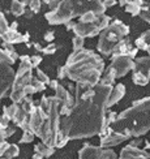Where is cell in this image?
<instances>
[{
    "label": "cell",
    "mask_w": 150,
    "mask_h": 159,
    "mask_svg": "<svg viewBox=\"0 0 150 159\" xmlns=\"http://www.w3.org/2000/svg\"><path fill=\"white\" fill-rule=\"evenodd\" d=\"M111 90V86L102 84L90 86L77 82L76 102L69 115L60 119V134L68 140L99 134Z\"/></svg>",
    "instance_id": "obj_1"
},
{
    "label": "cell",
    "mask_w": 150,
    "mask_h": 159,
    "mask_svg": "<svg viewBox=\"0 0 150 159\" xmlns=\"http://www.w3.org/2000/svg\"><path fill=\"white\" fill-rule=\"evenodd\" d=\"M103 60L95 55L93 51L89 50H75L70 54L65 69L67 77L72 81L88 84L90 86H95L101 81V73L103 72Z\"/></svg>",
    "instance_id": "obj_2"
},
{
    "label": "cell",
    "mask_w": 150,
    "mask_h": 159,
    "mask_svg": "<svg viewBox=\"0 0 150 159\" xmlns=\"http://www.w3.org/2000/svg\"><path fill=\"white\" fill-rule=\"evenodd\" d=\"M114 132L125 136H141L150 129V98L133 102L130 108L117 115L110 125Z\"/></svg>",
    "instance_id": "obj_3"
},
{
    "label": "cell",
    "mask_w": 150,
    "mask_h": 159,
    "mask_svg": "<svg viewBox=\"0 0 150 159\" xmlns=\"http://www.w3.org/2000/svg\"><path fill=\"white\" fill-rule=\"evenodd\" d=\"M94 11L98 16L103 15L106 8L99 2H82V0H63L55 11H51L46 15L47 21L52 25L67 24L76 16H82L85 12Z\"/></svg>",
    "instance_id": "obj_4"
},
{
    "label": "cell",
    "mask_w": 150,
    "mask_h": 159,
    "mask_svg": "<svg viewBox=\"0 0 150 159\" xmlns=\"http://www.w3.org/2000/svg\"><path fill=\"white\" fill-rule=\"evenodd\" d=\"M129 33V28L124 25L121 21H115L112 25H110L107 29H104L101 34L99 42H98V51L102 52L103 55H111L114 51L115 44L121 41L123 37H125Z\"/></svg>",
    "instance_id": "obj_5"
},
{
    "label": "cell",
    "mask_w": 150,
    "mask_h": 159,
    "mask_svg": "<svg viewBox=\"0 0 150 159\" xmlns=\"http://www.w3.org/2000/svg\"><path fill=\"white\" fill-rule=\"evenodd\" d=\"M16 80V73L12 69L11 64L0 60V101L7 94Z\"/></svg>",
    "instance_id": "obj_6"
},
{
    "label": "cell",
    "mask_w": 150,
    "mask_h": 159,
    "mask_svg": "<svg viewBox=\"0 0 150 159\" xmlns=\"http://www.w3.org/2000/svg\"><path fill=\"white\" fill-rule=\"evenodd\" d=\"M110 68L115 72L116 77H123L125 76L130 69H134V63L132 61L128 55H119V56H112V64Z\"/></svg>",
    "instance_id": "obj_7"
},
{
    "label": "cell",
    "mask_w": 150,
    "mask_h": 159,
    "mask_svg": "<svg viewBox=\"0 0 150 159\" xmlns=\"http://www.w3.org/2000/svg\"><path fill=\"white\" fill-rule=\"evenodd\" d=\"M73 31L76 33V35L78 37H95L99 33V28L97 24H86V22H78L76 24Z\"/></svg>",
    "instance_id": "obj_8"
},
{
    "label": "cell",
    "mask_w": 150,
    "mask_h": 159,
    "mask_svg": "<svg viewBox=\"0 0 150 159\" xmlns=\"http://www.w3.org/2000/svg\"><path fill=\"white\" fill-rule=\"evenodd\" d=\"M128 136L123 134V133H117V132H111L107 136H104L101 138V148H108V146H115L119 145L120 142L128 140Z\"/></svg>",
    "instance_id": "obj_9"
},
{
    "label": "cell",
    "mask_w": 150,
    "mask_h": 159,
    "mask_svg": "<svg viewBox=\"0 0 150 159\" xmlns=\"http://www.w3.org/2000/svg\"><path fill=\"white\" fill-rule=\"evenodd\" d=\"M119 159H149V154L145 150H140L133 146H127L121 150Z\"/></svg>",
    "instance_id": "obj_10"
},
{
    "label": "cell",
    "mask_w": 150,
    "mask_h": 159,
    "mask_svg": "<svg viewBox=\"0 0 150 159\" xmlns=\"http://www.w3.org/2000/svg\"><path fill=\"white\" fill-rule=\"evenodd\" d=\"M101 154H102V148L91 146V145L86 143L80 150L78 159H101Z\"/></svg>",
    "instance_id": "obj_11"
},
{
    "label": "cell",
    "mask_w": 150,
    "mask_h": 159,
    "mask_svg": "<svg viewBox=\"0 0 150 159\" xmlns=\"http://www.w3.org/2000/svg\"><path fill=\"white\" fill-rule=\"evenodd\" d=\"M133 72H137L140 75H143L145 77L150 78V57H140L134 63Z\"/></svg>",
    "instance_id": "obj_12"
},
{
    "label": "cell",
    "mask_w": 150,
    "mask_h": 159,
    "mask_svg": "<svg viewBox=\"0 0 150 159\" xmlns=\"http://www.w3.org/2000/svg\"><path fill=\"white\" fill-rule=\"evenodd\" d=\"M124 94H125V86H124L123 84L116 85L115 88L111 90L110 98L107 101V107H111V106H114L117 101H120V99L124 97Z\"/></svg>",
    "instance_id": "obj_13"
},
{
    "label": "cell",
    "mask_w": 150,
    "mask_h": 159,
    "mask_svg": "<svg viewBox=\"0 0 150 159\" xmlns=\"http://www.w3.org/2000/svg\"><path fill=\"white\" fill-rule=\"evenodd\" d=\"M2 38H3L4 42L11 43V44H16V43H22V42H25L24 34H20L17 30H13V29H11V28H9V30L7 31Z\"/></svg>",
    "instance_id": "obj_14"
},
{
    "label": "cell",
    "mask_w": 150,
    "mask_h": 159,
    "mask_svg": "<svg viewBox=\"0 0 150 159\" xmlns=\"http://www.w3.org/2000/svg\"><path fill=\"white\" fill-rule=\"evenodd\" d=\"M55 148H51L48 146V145H46L44 142H39L35 145V148H34V153H38V154H41L43 158H48L51 157L52 154H54V150Z\"/></svg>",
    "instance_id": "obj_15"
},
{
    "label": "cell",
    "mask_w": 150,
    "mask_h": 159,
    "mask_svg": "<svg viewBox=\"0 0 150 159\" xmlns=\"http://www.w3.org/2000/svg\"><path fill=\"white\" fill-rule=\"evenodd\" d=\"M116 78V75H115V72L111 69V68H108L106 72H104V76L101 78V81H99V84H102V85H106V86H111L112 85V82H114V80Z\"/></svg>",
    "instance_id": "obj_16"
},
{
    "label": "cell",
    "mask_w": 150,
    "mask_h": 159,
    "mask_svg": "<svg viewBox=\"0 0 150 159\" xmlns=\"http://www.w3.org/2000/svg\"><path fill=\"white\" fill-rule=\"evenodd\" d=\"M98 20V15L94 11H88L80 17V22H86V24H95Z\"/></svg>",
    "instance_id": "obj_17"
},
{
    "label": "cell",
    "mask_w": 150,
    "mask_h": 159,
    "mask_svg": "<svg viewBox=\"0 0 150 159\" xmlns=\"http://www.w3.org/2000/svg\"><path fill=\"white\" fill-rule=\"evenodd\" d=\"M11 11L15 16H22L25 13V5L21 3V0H12Z\"/></svg>",
    "instance_id": "obj_18"
},
{
    "label": "cell",
    "mask_w": 150,
    "mask_h": 159,
    "mask_svg": "<svg viewBox=\"0 0 150 159\" xmlns=\"http://www.w3.org/2000/svg\"><path fill=\"white\" fill-rule=\"evenodd\" d=\"M18 154H20V149H18L17 145L9 143L8 148H7V150H5V153H4V158L5 159H15Z\"/></svg>",
    "instance_id": "obj_19"
},
{
    "label": "cell",
    "mask_w": 150,
    "mask_h": 159,
    "mask_svg": "<svg viewBox=\"0 0 150 159\" xmlns=\"http://www.w3.org/2000/svg\"><path fill=\"white\" fill-rule=\"evenodd\" d=\"M22 110H24L28 115H31L33 112H34V111L37 110L35 104H34V102H33V99H31V98L26 97V98L24 99V101H22Z\"/></svg>",
    "instance_id": "obj_20"
},
{
    "label": "cell",
    "mask_w": 150,
    "mask_h": 159,
    "mask_svg": "<svg viewBox=\"0 0 150 159\" xmlns=\"http://www.w3.org/2000/svg\"><path fill=\"white\" fill-rule=\"evenodd\" d=\"M108 22H110V17H107L106 15H99L98 16V20H97V25H98V28H99V30H104V29H107L108 28Z\"/></svg>",
    "instance_id": "obj_21"
},
{
    "label": "cell",
    "mask_w": 150,
    "mask_h": 159,
    "mask_svg": "<svg viewBox=\"0 0 150 159\" xmlns=\"http://www.w3.org/2000/svg\"><path fill=\"white\" fill-rule=\"evenodd\" d=\"M141 9H142V7H140L139 4H136L134 2H129L127 4V7H125V11L128 13H130V15H133V16L139 15V13L141 12Z\"/></svg>",
    "instance_id": "obj_22"
},
{
    "label": "cell",
    "mask_w": 150,
    "mask_h": 159,
    "mask_svg": "<svg viewBox=\"0 0 150 159\" xmlns=\"http://www.w3.org/2000/svg\"><path fill=\"white\" fill-rule=\"evenodd\" d=\"M133 82L136 85H140V86H143V85H146L149 82V78L145 77L143 75H140V73H137V72H133Z\"/></svg>",
    "instance_id": "obj_23"
},
{
    "label": "cell",
    "mask_w": 150,
    "mask_h": 159,
    "mask_svg": "<svg viewBox=\"0 0 150 159\" xmlns=\"http://www.w3.org/2000/svg\"><path fill=\"white\" fill-rule=\"evenodd\" d=\"M34 133H33L31 130H26L24 132V134L21 137V140H20V142H22V143H29V142H33V140H34Z\"/></svg>",
    "instance_id": "obj_24"
},
{
    "label": "cell",
    "mask_w": 150,
    "mask_h": 159,
    "mask_svg": "<svg viewBox=\"0 0 150 159\" xmlns=\"http://www.w3.org/2000/svg\"><path fill=\"white\" fill-rule=\"evenodd\" d=\"M101 159H117V157H116V154L114 153L112 150H110V149H106V150H103V149H102Z\"/></svg>",
    "instance_id": "obj_25"
},
{
    "label": "cell",
    "mask_w": 150,
    "mask_h": 159,
    "mask_svg": "<svg viewBox=\"0 0 150 159\" xmlns=\"http://www.w3.org/2000/svg\"><path fill=\"white\" fill-rule=\"evenodd\" d=\"M37 78L39 80V81H42L44 85H48V84L51 82L50 78H48V76L46 75V73H43L41 69H37Z\"/></svg>",
    "instance_id": "obj_26"
},
{
    "label": "cell",
    "mask_w": 150,
    "mask_h": 159,
    "mask_svg": "<svg viewBox=\"0 0 150 159\" xmlns=\"http://www.w3.org/2000/svg\"><path fill=\"white\" fill-rule=\"evenodd\" d=\"M31 85L34 86L37 91H42V90H44V88H46V85H44L42 81H39L37 77H35V78L33 77V80H31Z\"/></svg>",
    "instance_id": "obj_27"
},
{
    "label": "cell",
    "mask_w": 150,
    "mask_h": 159,
    "mask_svg": "<svg viewBox=\"0 0 150 159\" xmlns=\"http://www.w3.org/2000/svg\"><path fill=\"white\" fill-rule=\"evenodd\" d=\"M0 60H2V61H4V63H8V64L15 63V61H13L12 59L9 57L8 52H7L4 48H0Z\"/></svg>",
    "instance_id": "obj_28"
},
{
    "label": "cell",
    "mask_w": 150,
    "mask_h": 159,
    "mask_svg": "<svg viewBox=\"0 0 150 159\" xmlns=\"http://www.w3.org/2000/svg\"><path fill=\"white\" fill-rule=\"evenodd\" d=\"M41 4H42L41 0H30L29 7H30V9L34 12V13H38L39 9H41Z\"/></svg>",
    "instance_id": "obj_29"
},
{
    "label": "cell",
    "mask_w": 150,
    "mask_h": 159,
    "mask_svg": "<svg viewBox=\"0 0 150 159\" xmlns=\"http://www.w3.org/2000/svg\"><path fill=\"white\" fill-rule=\"evenodd\" d=\"M82 46H84V38L76 35V37L73 38V48H75V50H81Z\"/></svg>",
    "instance_id": "obj_30"
},
{
    "label": "cell",
    "mask_w": 150,
    "mask_h": 159,
    "mask_svg": "<svg viewBox=\"0 0 150 159\" xmlns=\"http://www.w3.org/2000/svg\"><path fill=\"white\" fill-rule=\"evenodd\" d=\"M55 52H56V44H54V43H50L47 47L43 48V54H46V55H52V54H55Z\"/></svg>",
    "instance_id": "obj_31"
},
{
    "label": "cell",
    "mask_w": 150,
    "mask_h": 159,
    "mask_svg": "<svg viewBox=\"0 0 150 159\" xmlns=\"http://www.w3.org/2000/svg\"><path fill=\"white\" fill-rule=\"evenodd\" d=\"M9 121H11V119L8 116H5V115L0 116V128L7 129V128H8V123Z\"/></svg>",
    "instance_id": "obj_32"
},
{
    "label": "cell",
    "mask_w": 150,
    "mask_h": 159,
    "mask_svg": "<svg viewBox=\"0 0 150 159\" xmlns=\"http://www.w3.org/2000/svg\"><path fill=\"white\" fill-rule=\"evenodd\" d=\"M142 18L150 22V5H148L146 8H142Z\"/></svg>",
    "instance_id": "obj_33"
},
{
    "label": "cell",
    "mask_w": 150,
    "mask_h": 159,
    "mask_svg": "<svg viewBox=\"0 0 150 159\" xmlns=\"http://www.w3.org/2000/svg\"><path fill=\"white\" fill-rule=\"evenodd\" d=\"M30 61H31V65H33V68L34 67H38L39 64H41V61H42V57L41 56H31L30 57Z\"/></svg>",
    "instance_id": "obj_34"
},
{
    "label": "cell",
    "mask_w": 150,
    "mask_h": 159,
    "mask_svg": "<svg viewBox=\"0 0 150 159\" xmlns=\"http://www.w3.org/2000/svg\"><path fill=\"white\" fill-rule=\"evenodd\" d=\"M50 7V9L51 11H55L59 5H60V0H50V3L47 4Z\"/></svg>",
    "instance_id": "obj_35"
},
{
    "label": "cell",
    "mask_w": 150,
    "mask_h": 159,
    "mask_svg": "<svg viewBox=\"0 0 150 159\" xmlns=\"http://www.w3.org/2000/svg\"><path fill=\"white\" fill-rule=\"evenodd\" d=\"M8 142L7 141H2L0 142V158L2 157H4V153H5V150H7V148H8Z\"/></svg>",
    "instance_id": "obj_36"
},
{
    "label": "cell",
    "mask_w": 150,
    "mask_h": 159,
    "mask_svg": "<svg viewBox=\"0 0 150 159\" xmlns=\"http://www.w3.org/2000/svg\"><path fill=\"white\" fill-rule=\"evenodd\" d=\"M67 77V69H65V65L64 67H60L59 68V73H57V78L61 80V78H65Z\"/></svg>",
    "instance_id": "obj_37"
},
{
    "label": "cell",
    "mask_w": 150,
    "mask_h": 159,
    "mask_svg": "<svg viewBox=\"0 0 150 159\" xmlns=\"http://www.w3.org/2000/svg\"><path fill=\"white\" fill-rule=\"evenodd\" d=\"M54 38H55V33L54 31H47L44 34V39L47 42H52V39H54Z\"/></svg>",
    "instance_id": "obj_38"
},
{
    "label": "cell",
    "mask_w": 150,
    "mask_h": 159,
    "mask_svg": "<svg viewBox=\"0 0 150 159\" xmlns=\"http://www.w3.org/2000/svg\"><path fill=\"white\" fill-rule=\"evenodd\" d=\"M116 4V0H104V3H103V7L104 8H110V7H112Z\"/></svg>",
    "instance_id": "obj_39"
},
{
    "label": "cell",
    "mask_w": 150,
    "mask_h": 159,
    "mask_svg": "<svg viewBox=\"0 0 150 159\" xmlns=\"http://www.w3.org/2000/svg\"><path fill=\"white\" fill-rule=\"evenodd\" d=\"M7 138H8V136H7V130L3 129V128H0V142L5 141Z\"/></svg>",
    "instance_id": "obj_40"
},
{
    "label": "cell",
    "mask_w": 150,
    "mask_h": 159,
    "mask_svg": "<svg viewBox=\"0 0 150 159\" xmlns=\"http://www.w3.org/2000/svg\"><path fill=\"white\" fill-rule=\"evenodd\" d=\"M137 51H139V48H137V47H136V48H130V50L128 51L127 55H128L130 59H133V57L136 56V54H137Z\"/></svg>",
    "instance_id": "obj_41"
},
{
    "label": "cell",
    "mask_w": 150,
    "mask_h": 159,
    "mask_svg": "<svg viewBox=\"0 0 150 159\" xmlns=\"http://www.w3.org/2000/svg\"><path fill=\"white\" fill-rule=\"evenodd\" d=\"M33 15H34V12H33L30 8L29 9H25V13H24V16L26 17V18H31L33 17Z\"/></svg>",
    "instance_id": "obj_42"
},
{
    "label": "cell",
    "mask_w": 150,
    "mask_h": 159,
    "mask_svg": "<svg viewBox=\"0 0 150 159\" xmlns=\"http://www.w3.org/2000/svg\"><path fill=\"white\" fill-rule=\"evenodd\" d=\"M48 86H50L51 89L56 90V89H57V86H59V84H57V81H56V80H52V81H51V82L48 84Z\"/></svg>",
    "instance_id": "obj_43"
},
{
    "label": "cell",
    "mask_w": 150,
    "mask_h": 159,
    "mask_svg": "<svg viewBox=\"0 0 150 159\" xmlns=\"http://www.w3.org/2000/svg\"><path fill=\"white\" fill-rule=\"evenodd\" d=\"M34 47H35L37 51H43V48L41 47V44H39V43H34Z\"/></svg>",
    "instance_id": "obj_44"
},
{
    "label": "cell",
    "mask_w": 150,
    "mask_h": 159,
    "mask_svg": "<svg viewBox=\"0 0 150 159\" xmlns=\"http://www.w3.org/2000/svg\"><path fill=\"white\" fill-rule=\"evenodd\" d=\"M129 2H130V0H119V4L120 5H127Z\"/></svg>",
    "instance_id": "obj_45"
},
{
    "label": "cell",
    "mask_w": 150,
    "mask_h": 159,
    "mask_svg": "<svg viewBox=\"0 0 150 159\" xmlns=\"http://www.w3.org/2000/svg\"><path fill=\"white\" fill-rule=\"evenodd\" d=\"M33 159H43V157H42L41 154H38V153H35L34 155H33Z\"/></svg>",
    "instance_id": "obj_46"
},
{
    "label": "cell",
    "mask_w": 150,
    "mask_h": 159,
    "mask_svg": "<svg viewBox=\"0 0 150 159\" xmlns=\"http://www.w3.org/2000/svg\"><path fill=\"white\" fill-rule=\"evenodd\" d=\"M17 25H18L17 22H13V24L9 26V28H11V29H13V30H17Z\"/></svg>",
    "instance_id": "obj_47"
},
{
    "label": "cell",
    "mask_w": 150,
    "mask_h": 159,
    "mask_svg": "<svg viewBox=\"0 0 150 159\" xmlns=\"http://www.w3.org/2000/svg\"><path fill=\"white\" fill-rule=\"evenodd\" d=\"M133 2H134L136 4H139V5L141 7V5H142V3H143V0H133Z\"/></svg>",
    "instance_id": "obj_48"
},
{
    "label": "cell",
    "mask_w": 150,
    "mask_h": 159,
    "mask_svg": "<svg viewBox=\"0 0 150 159\" xmlns=\"http://www.w3.org/2000/svg\"><path fill=\"white\" fill-rule=\"evenodd\" d=\"M41 2H42V3H46V4H48V3H50V0H41Z\"/></svg>",
    "instance_id": "obj_49"
},
{
    "label": "cell",
    "mask_w": 150,
    "mask_h": 159,
    "mask_svg": "<svg viewBox=\"0 0 150 159\" xmlns=\"http://www.w3.org/2000/svg\"><path fill=\"white\" fill-rule=\"evenodd\" d=\"M88 2H90V3H93V2H97V0H88Z\"/></svg>",
    "instance_id": "obj_50"
},
{
    "label": "cell",
    "mask_w": 150,
    "mask_h": 159,
    "mask_svg": "<svg viewBox=\"0 0 150 159\" xmlns=\"http://www.w3.org/2000/svg\"><path fill=\"white\" fill-rule=\"evenodd\" d=\"M2 39H3V38H2V35H0V42H2Z\"/></svg>",
    "instance_id": "obj_51"
}]
</instances>
